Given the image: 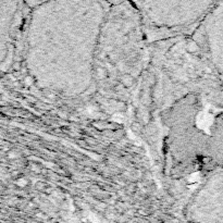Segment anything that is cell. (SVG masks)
Listing matches in <instances>:
<instances>
[{"label":"cell","instance_id":"6da1fadb","mask_svg":"<svg viewBox=\"0 0 223 223\" xmlns=\"http://www.w3.org/2000/svg\"><path fill=\"white\" fill-rule=\"evenodd\" d=\"M219 23H220V44H219V61H218V64H219L221 72H223V10H221V12H220Z\"/></svg>","mask_w":223,"mask_h":223},{"label":"cell","instance_id":"7a4b0ae2","mask_svg":"<svg viewBox=\"0 0 223 223\" xmlns=\"http://www.w3.org/2000/svg\"><path fill=\"white\" fill-rule=\"evenodd\" d=\"M26 180H19V183H17V184L20 185V186H24V185L26 184Z\"/></svg>","mask_w":223,"mask_h":223},{"label":"cell","instance_id":"3957f363","mask_svg":"<svg viewBox=\"0 0 223 223\" xmlns=\"http://www.w3.org/2000/svg\"><path fill=\"white\" fill-rule=\"evenodd\" d=\"M9 156H10V158H15V154H12V152H10V154H9Z\"/></svg>","mask_w":223,"mask_h":223}]
</instances>
